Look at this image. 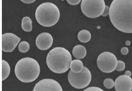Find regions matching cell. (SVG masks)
I'll use <instances>...</instances> for the list:
<instances>
[{
    "instance_id": "obj_26",
    "label": "cell",
    "mask_w": 132,
    "mask_h": 91,
    "mask_svg": "<svg viewBox=\"0 0 132 91\" xmlns=\"http://www.w3.org/2000/svg\"><path fill=\"white\" fill-rule=\"evenodd\" d=\"M131 44V42L130 41H127L125 42V44L127 46H129Z\"/></svg>"
},
{
    "instance_id": "obj_27",
    "label": "cell",
    "mask_w": 132,
    "mask_h": 91,
    "mask_svg": "<svg viewBox=\"0 0 132 91\" xmlns=\"http://www.w3.org/2000/svg\"><path fill=\"white\" fill-rule=\"evenodd\" d=\"M61 1H65V0H61Z\"/></svg>"
},
{
    "instance_id": "obj_7",
    "label": "cell",
    "mask_w": 132,
    "mask_h": 91,
    "mask_svg": "<svg viewBox=\"0 0 132 91\" xmlns=\"http://www.w3.org/2000/svg\"><path fill=\"white\" fill-rule=\"evenodd\" d=\"M97 63L99 69L103 72L109 73L116 69L118 60L116 56L111 52H105L98 56Z\"/></svg>"
},
{
    "instance_id": "obj_11",
    "label": "cell",
    "mask_w": 132,
    "mask_h": 91,
    "mask_svg": "<svg viewBox=\"0 0 132 91\" xmlns=\"http://www.w3.org/2000/svg\"><path fill=\"white\" fill-rule=\"evenodd\" d=\"M114 87L117 91H131L132 90V79L130 76L122 75L116 79Z\"/></svg>"
},
{
    "instance_id": "obj_5",
    "label": "cell",
    "mask_w": 132,
    "mask_h": 91,
    "mask_svg": "<svg viewBox=\"0 0 132 91\" xmlns=\"http://www.w3.org/2000/svg\"><path fill=\"white\" fill-rule=\"evenodd\" d=\"M106 5L104 0H82L81 8L86 17L95 18L102 16Z\"/></svg>"
},
{
    "instance_id": "obj_15",
    "label": "cell",
    "mask_w": 132,
    "mask_h": 91,
    "mask_svg": "<svg viewBox=\"0 0 132 91\" xmlns=\"http://www.w3.org/2000/svg\"><path fill=\"white\" fill-rule=\"evenodd\" d=\"M32 21L30 17L26 16L22 19L21 23V27L24 31L29 32L32 30Z\"/></svg>"
},
{
    "instance_id": "obj_13",
    "label": "cell",
    "mask_w": 132,
    "mask_h": 91,
    "mask_svg": "<svg viewBox=\"0 0 132 91\" xmlns=\"http://www.w3.org/2000/svg\"><path fill=\"white\" fill-rule=\"evenodd\" d=\"M84 67L83 62L78 59L74 60L71 62L70 65L71 70L74 73L80 72Z\"/></svg>"
},
{
    "instance_id": "obj_22",
    "label": "cell",
    "mask_w": 132,
    "mask_h": 91,
    "mask_svg": "<svg viewBox=\"0 0 132 91\" xmlns=\"http://www.w3.org/2000/svg\"><path fill=\"white\" fill-rule=\"evenodd\" d=\"M110 7L107 6H106L104 12L102 16L103 17H106L109 15Z\"/></svg>"
},
{
    "instance_id": "obj_12",
    "label": "cell",
    "mask_w": 132,
    "mask_h": 91,
    "mask_svg": "<svg viewBox=\"0 0 132 91\" xmlns=\"http://www.w3.org/2000/svg\"><path fill=\"white\" fill-rule=\"evenodd\" d=\"M72 53L73 56L77 59H81L85 57L87 54V50L83 46L78 45L73 48Z\"/></svg>"
},
{
    "instance_id": "obj_1",
    "label": "cell",
    "mask_w": 132,
    "mask_h": 91,
    "mask_svg": "<svg viewBox=\"0 0 132 91\" xmlns=\"http://www.w3.org/2000/svg\"><path fill=\"white\" fill-rule=\"evenodd\" d=\"M110 21L118 30L132 33V0H113L110 7Z\"/></svg>"
},
{
    "instance_id": "obj_8",
    "label": "cell",
    "mask_w": 132,
    "mask_h": 91,
    "mask_svg": "<svg viewBox=\"0 0 132 91\" xmlns=\"http://www.w3.org/2000/svg\"><path fill=\"white\" fill-rule=\"evenodd\" d=\"M21 38L11 33L2 35V50L5 52H12L15 49Z\"/></svg>"
},
{
    "instance_id": "obj_4",
    "label": "cell",
    "mask_w": 132,
    "mask_h": 91,
    "mask_svg": "<svg viewBox=\"0 0 132 91\" xmlns=\"http://www.w3.org/2000/svg\"><path fill=\"white\" fill-rule=\"evenodd\" d=\"M35 15L36 20L40 25L44 27H50L58 22L60 12L55 4L46 2L40 4L37 7Z\"/></svg>"
},
{
    "instance_id": "obj_20",
    "label": "cell",
    "mask_w": 132,
    "mask_h": 91,
    "mask_svg": "<svg viewBox=\"0 0 132 91\" xmlns=\"http://www.w3.org/2000/svg\"><path fill=\"white\" fill-rule=\"evenodd\" d=\"M81 0H67L68 3L72 6L77 5L81 2Z\"/></svg>"
},
{
    "instance_id": "obj_18",
    "label": "cell",
    "mask_w": 132,
    "mask_h": 91,
    "mask_svg": "<svg viewBox=\"0 0 132 91\" xmlns=\"http://www.w3.org/2000/svg\"><path fill=\"white\" fill-rule=\"evenodd\" d=\"M103 84L104 87L108 89L112 88L114 86V81L111 78L105 79L103 81Z\"/></svg>"
},
{
    "instance_id": "obj_6",
    "label": "cell",
    "mask_w": 132,
    "mask_h": 91,
    "mask_svg": "<svg viewBox=\"0 0 132 91\" xmlns=\"http://www.w3.org/2000/svg\"><path fill=\"white\" fill-rule=\"evenodd\" d=\"M68 79L70 84L72 87L78 89L86 88L90 83L92 75L90 70L84 67L80 72L74 73L71 70L69 73Z\"/></svg>"
},
{
    "instance_id": "obj_9",
    "label": "cell",
    "mask_w": 132,
    "mask_h": 91,
    "mask_svg": "<svg viewBox=\"0 0 132 91\" xmlns=\"http://www.w3.org/2000/svg\"><path fill=\"white\" fill-rule=\"evenodd\" d=\"M34 91H62L60 84L56 80L51 79H42L37 83Z\"/></svg>"
},
{
    "instance_id": "obj_21",
    "label": "cell",
    "mask_w": 132,
    "mask_h": 91,
    "mask_svg": "<svg viewBox=\"0 0 132 91\" xmlns=\"http://www.w3.org/2000/svg\"><path fill=\"white\" fill-rule=\"evenodd\" d=\"M84 91H103L101 89L96 87H91L87 88Z\"/></svg>"
},
{
    "instance_id": "obj_23",
    "label": "cell",
    "mask_w": 132,
    "mask_h": 91,
    "mask_svg": "<svg viewBox=\"0 0 132 91\" xmlns=\"http://www.w3.org/2000/svg\"><path fill=\"white\" fill-rule=\"evenodd\" d=\"M129 52V49L126 47H122L121 50V53L123 55H127L128 53Z\"/></svg>"
},
{
    "instance_id": "obj_24",
    "label": "cell",
    "mask_w": 132,
    "mask_h": 91,
    "mask_svg": "<svg viewBox=\"0 0 132 91\" xmlns=\"http://www.w3.org/2000/svg\"><path fill=\"white\" fill-rule=\"evenodd\" d=\"M20 1L23 3L29 4L34 3L36 1V0H20Z\"/></svg>"
},
{
    "instance_id": "obj_2",
    "label": "cell",
    "mask_w": 132,
    "mask_h": 91,
    "mask_svg": "<svg viewBox=\"0 0 132 91\" xmlns=\"http://www.w3.org/2000/svg\"><path fill=\"white\" fill-rule=\"evenodd\" d=\"M72 60L70 52L62 47H56L51 50L46 57V62L49 69L53 72L62 74L67 71Z\"/></svg>"
},
{
    "instance_id": "obj_17",
    "label": "cell",
    "mask_w": 132,
    "mask_h": 91,
    "mask_svg": "<svg viewBox=\"0 0 132 91\" xmlns=\"http://www.w3.org/2000/svg\"><path fill=\"white\" fill-rule=\"evenodd\" d=\"M30 49L29 43L26 41L21 42L18 46V49L22 53H25L29 51Z\"/></svg>"
},
{
    "instance_id": "obj_10",
    "label": "cell",
    "mask_w": 132,
    "mask_h": 91,
    "mask_svg": "<svg viewBox=\"0 0 132 91\" xmlns=\"http://www.w3.org/2000/svg\"><path fill=\"white\" fill-rule=\"evenodd\" d=\"M53 38L47 32L42 33L36 38V41L37 47L41 50H46L49 49L53 44Z\"/></svg>"
},
{
    "instance_id": "obj_3",
    "label": "cell",
    "mask_w": 132,
    "mask_h": 91,
    "mask_svg": "<svg viewBox=\"0 0 132 91\" xmlns=\"http://www.w3.org/2000/svg\"><path fill=\"white\" fill-rule=\"evenodd\" d=\"M40 65L34 59L26 57L19 60L15 68L17 78L23 83L33 82L38 78L40 74Z\"/></svg>"
},
{
    "instance_id": "obj_16",
    "label": "cell",
    "mask_w": 132,
    "mask_h": 91,
    "mask_svg": "<svg viewBox=\"0 0 132 91\" xmlns=\"http://www.w3.org/2000/svg\"><path fill=\"white\" fill-rule=\"evenodd\" d=\"M11 72L10 65L6 61L2 60V80L3 81L6 79Z\"/></svg>"
},
{
    "instance_id": "obj_25",
    "label": "cell",
    "mask_w": 132,
    "mask_h": 91,
    "mask_svg": "<svg viewBox=\"0 0 132 91\" xmlns=\"http://www.w3.org/2000/svg\"><path fill=\"white\" fill-rule=\"evenodd\" d=\"M125 75L131 76V73L130 71L127 70L125 72Z\"/></svg>"
},
{
    "instance_id": "obj_19",
    "label": "cell",
    "mask_w": 132,
    "mask_h": 91,
    "mask_svg": "<svg viewBox=\"0 0 132 91\" xmlns=\"http://www.w3.org/2000/svg\"><path fill=\"white\" fill-rule=\"evenodd\" d=\"M125 64L124 62L120 60H118V64L116 70L117 71H122L125 68Z\"/></svg>"
},
{
    "instance_id": "obj_14",
    "label": "cell",
    "mask_w": 132,
    "mask_h": 91,
    "mask_svg": "<svg viewBox=\"0 0 132 91\" xmlns=\"http://www.w3.org/2000/svg\"><path fill=\"white\" fill-rule=\"evenodd\" d=\"M91 33L87 30H82L79 31L78 35V40L83 43L88 42L91 39Z\"/></svg>"
}]
</instances>
